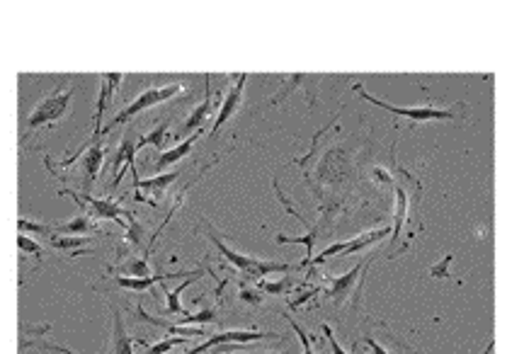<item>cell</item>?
Wrapping results in <instances>:
<instances>
[{"instance_id": "6da1fadb", "label": "cell", "mask_w": 507, "mask_h": 354, "mask_svg": "<svg viewBox=\"0 0 507 354\" xmlns=\"http://www.w3.org/2000/svg\"><path fill=\"white\" fill-rule=\"evenodd\" d=\"M352 90L364 100V102H372L377 107L386 109V112L396 114L398 119H405L410 124H425V121H464V102H459L457 107H435V104H418V107H396L391 102L374 97L372 93H367L359 83H352Z\"/></svg>"}, {"instance_id": "7a4b0ae2", "label": "cell", "mask_w": 507, "mask_h": 354, "mask_svg": "<svg viewBox=\"0 0 507 354\" xmlns=\"http://www.w3.org/2000/svg\"><path fill=\"white\" fill-rule=\"evenodd\" d=\"M180 93H182V83H170V86H161V88L144 90V93H141L139 97L134 100V102H129L124 109H121V112L114 114L112 121H109L107 126H102V129H100V134L104 136L107 131L117 129V126L126 124L129 119H134L136 114L146 112V109L156 107V104H161V102H168V100H173V97H177Z\"/></svg>"}, {"instance_id": "3957f363", "label": "cell", "mask_w": 507, "mask_h": 354, "mask_svg": "<svg viewBox=\"0 0 507 354\" xmlns=\"http://www.w3.org/2000/svg\"><path fill=\"white\" fill-rule=\"evenodd\" d=\"M73 93H76V86H66V83H63L54 93L46 95L34 107V112L29 114L27 131H36L39 126H54L56 121L68 112V107H71Z\"/></svg>"}, {"instance_id": "277c9868", "label": "cell", "mask_w": 507, "mask_h": 354, "mask_svg": "<svg viewBox=\"0 0 507 354\" xmlns=\"http://www.w3.org/2000/svg\"><path fill=\"white\" fill-rule=\"evenodd\" d=\"M59 194H63V197H71L76 204H81L83 209V214H88V216H93V219H109V221H117L119 226H124L126 229V224L119 219V216H124V219H136L131 211H126L121 204L117 202H112V199H97V197H93V194H88V192H76V189H61Z\"/></svg>"}, {"instance_id": "5b68a950", "label": "cell", "mask_w": 507, "mask_h": 354, "mask_svg": "<svg viewBox=\"0 0 507 354\" xmlns=\"http://www.w3.org/2000/svg\"><path fill=\"white\" fill-rule=\"evenodd\" d=\"M267 337H277L274 332H257V330H231V332H219V335H211L204 345L194 347L187 354H204L209 350H214L216 345H245V342H257V340H267Z\"/></svg>"}, {"instance_id": "8992f818", "label": "cell", "mask_w": 507, "mask_h": 354, "mask_svg": "<svg viewBox=\"0 0 507 354\" xmlns=\"http://www.w3.org/2000/svg\"><path fill=\"white\" fill-rule=\"evenodd\" d=\"M100 100H97V112H95V131H93V136H90V146L93 144H97L100 141V121H102V117H104V109L109 107V104H112V97H114V90L119 88V83L124 81V76H121V73H102V76H100Z\"/></svg>"}, {"instance_id": "52a82bcc", "label": "cell", "mask_w": 507, "mask_h": 354, "mask_svg": "<svg viewBox=\"0 0 507 354\" xmlns=\"http://www.w3.org/2000/svg\"><path fill=\"white\" fill-rule=\"evenodd\" d=\"M245 81H248V76H245V73H241L238 81H236V86L229 90V95L224 97L219 114H216V119H214V126H211V134H219L221 126H224L226 121H229L236 112H238V107L243 102V90H245Z\"/></svg>"}, {"instance_id": "ba28073f", "label": "cell", "mask_w": 507, "mask_h": 354, "mask_svg": "<svg viewBox=\"0 0 507 354\" xmlns=\"http://www.w3.org/2000/svg\"><path fill=\"white\" fill-rule=\"evenodd\" d=\"M136 158V144L129 139V136H124L121 139V144L117 148V153H114V161H112V170H114V187L121 182V175H124V165L131 168V172H134V182L139 179V168H136L134 163Z\"/></svg>"}, {"instance_id": "9c48e42d", "label": "cell", "mask_w": 507, "mask_h": 354, "mask_svg": "<svg viewBox=\"0 0 507 354\" xmlns=\"http://www.w3.org/2000/svg\"><path fill=\"white\" fill-rule=\"evenodd\" d=\"M369 262V260H367ZM367 262H362V265L352 267L347 274H342V277H335L330 279V287H328V296L332 299V304L340 306L345 299H350L352 296V287L359 282V274H362V269L367 267Z\"/></svg>"}, {"instance_id": "30bf717a", "label": "cell", "mask_w": 507, "mask_h": 354, "mask_svg": "<svg viewBox=\"0 0 507 354\" xmlns=\"http://www.w3.org/2000/svg\"><path fill=\"white\" fill-rule=\"evenodd\" d=\"M216 104H219V102H214V100H211V86L207 83V86H204V100L199 102V107H194V112L189 114L187 119H184L182 131H194V129L199 131V129H202L204 121L211 119V114H214Z\"/></svg>"}, {"instance_id": "8fae6325", "label": "cell", "mask_w": 507, "mask_h": 354, "mask_svg": "<svg viewBox=\"0 0 507 354\" xmlns=\"http://www.w3.org/2000/svg\"><path fill=\"white\" fill-rule=\"evenodd\" d=\"M197 136H199V131H197V134H194V136H189V139H184L180 146L170 148V151H163L161 156L156 158V170H158V172H163L168 165H175L177 161L187 158V156H189V151H192V148H194V141H197Z\"/></svg>"}, {"instance_id": "7c38bea8", "label": "cell", "mask_w": 507, "mask_h": 354, "mask_svg": "<svg viewBox=\"0 0 507 354\" xmlns=\"http://www.w3.org/2000/svg\"><path fill=\"white\" fill-rule=\"evenodd\" d=\"M104 144H93L86 151V158H83V168H86V189L83 192H88L90 189V184H93V179L97 177V172H100V168H102V161H104Z\"/></svg>"}, {"instance_id": "4fadbf2b", "label": "cell", "mask_w": 507, "mask_h": 354, "mask_svg": "<svg viewBox=\"0 0 507 354\" xmlns=\"http://www.w3.org/2000/svg\"><path fill=\"white\" fill-rule=\"evenodd\" d=\"M197 279H202V274H194V277H189L187 282H182L177 289H168L165 282H161V289H163V294H165V313H170V315H175V313L177 315H187V311H184L182 304H180V294H182L192 282H197Z\"/></svg>"}, {"instance_id": "5bb4252c", "label": "cell", "mask_w": 507, "mask_h": 354, "mask_svg": "<svg viewBox=\"0 0 507 354\" xmlns=\"http://www.w3.org/2000/svg\"><path fill=\"white\" fill-rule=\"evenodd\" d=\"M59 233H71V236H93V233H100V226L95 224L93 216L88 214H81L76 216L73 221H68V224L63 226H54Z\"/></svg>"}, {"instance_id": "9a60e30c", "label": "cell", "mask_w": 507, "mask_h": 354, "mask_svg": "<svg viewBox=\"0 0 507 354\" xmlns=\"http://www.w3.org/2000/svg\"><path fill=\"white\" fill-rule=\"evenodd\" d=\"M136 313H139V318L141 320H146V323H151V325H161V327H165L168 332H173V335H182V337H202V335H207V332L202 330V327H189V325H170V323H165V320H161V318H153V315L146 313L144 308H136Z\"/></svg>"}, {"instance_id": "2e32d148", "label": "cell", "mask_w": 507, "mask_h": 354, "mask_svg": "<svg viewBox=\"0 0 507 354\" xmlns=\"http://www.w3.org/2000/svg\"><path fill=\"white\" fill-rule=\"evenodd\" d=\"M396 192V211H393V229H391V240H396L403 229V224L408 221V192L400 184L393 187Z\"/></svg>"}, {"instance_id": "e0dca14e", "label": "cell", "mask_w": 507, "mask_h": 354, "mask_svg": "<svg viewBox=\"0 0 507 354\" xmlns=\"http://www.w3.org/2000/svg\"><path fill=\"white\" fill-rule=\"evenodd\" d=\"M175 179H177V172H168V175H158L153 179H136L134 187H136V192H139V189H146L153 199H161L163 192H165V187H170Z\"/></svg>"}, {"instance_id": "ac0fdd59", "label": "cell", "mask_w": 507, "mask_h": 354, "mask_svg": "<svg viewBox=\"0 0 507 354\" xmlns=\"http://www.w3.org/2000/svg\"><path fill=\"white\" fill-rule=\"evenodd\" d=\"M175 277V274H151V277H117V284L121 289H129V292H146V289H151L153 284H161L165 282V279Z\"/></svg>"}, {"instance_id": "d6986e66", "label": "cell", "mask_w": 507, "mask_h": 354, "mask_svg": "<svg viewBox=\"0 0 507 354\" xmlns=\"http://www.w3.org/2000/svg\"><path fill=\"white\" fill-rule=\"evenodd\" d=\"M51 245L56 247V250H63L68 252V257H78V255H86L88 250H83V245L90 243L88 236H81V238H56V236H49Z\"/></svg>"}, {"instance_id": "ffe728a7", "label": "cell", "mask_w": 507, "mask_h": 354, "mask_svg": "<svg viewBox=\"0 0 507 354\" xmlns=\"http://www.w3.org/2000/svg\"><path fill=\"white\" fill-rule=\"evenodd\" d=\"M131 345H134V340H131V337L126 335V330H124V320H121V313H117V315H114L112 354H134V352H131Z\"/></svg>"}, {"instance_id": "44dd1931", "label": "cell", "mask_w": 507, "mask_h": 354, "mask_svg": "<svg viewBox=\"0 0 507 354\" xmlns=\"http://www.w3.org/2000/svg\"><path fill=\"white\" fill-rule=\"evenodd\" d=\"M168 126H170V119H163L161 124H158L156 129L151 131V134L141 136V139L136 141V151H141V148H146V146L161 148L163 144H165V141H170V136H168Z\"/></svg>"}, {"instance_id": "7402d4cb", "label": "cell", "mask_w": 507, "mask_h": 354, "mask_svg": "<svg viewBox=\"0 0 507 354\" xmlns=\"http://www.w3.org/2000/svg\"><path fill=\"white\" fill-rule=\"evenodd\" d=\"M144 236H146L144 226H141L136 219H131L129 224H126V236H124V240L119 243L117 252L121 255V252H124L126 247H139V245H141V240H144Z\"/></svg>"}, {"instance_id": "603a6c76", "label": "cell", "mask_w": 507, "mask_h": 354, "mask_svg": "<svg viewBox=\"0 0 507 354\" xmlns=\"http://www.w3.org/2000/svg\"><path fill=\"white\" fill-rule=\"evenodd\" d=\"M119 277H151V267H149V260H144V257H134V260L124 262V265L119 267Z\"/></svg>"}, {"instance_id": "cb8c5ba5", "label": "cell", "mask_w": 507, "mask_h": 354, "mask_svg": "<svg viewBox=\"0 0 507 354\" xmlns=\"http://www.w3.org/2000/svg\"><path fill=\"white\" fill-rule=\"evenodd\" d=\"M292 289V279H277V282H267V279H260L257 282V292H265L269 296H282Z\"/></svg>"}, {"instance_id": "d4e9b609", "label": "cell", "mask_w": 507, "mask_h": 354, "mask_svg": "<svg viewBox=\"0 0 507 354\" xmlns=\"http://www.w3.org/2000/svg\"><path fill=\"white\" fill-rule=\"evenodd\" d=\"M18 226H20V233H39V236H54L56 233V229L54 226H44V224H32L29 219H22V216H20V221H18Z\"/></svg>"}, {"instance_id": "484cf974", "label": "cell", "mask_w": 507, "mask_h": 354, "mask_svg": "<svg viewBox=\"0 0 507 354\" xmlns=\"http://www.w3.org/2000/svg\"><path fill=\"white\" fill-rule=\"evenodd\" d=\"M313 233H309V236H304V238H287V236H277V243H304L306 245V257H304V262H301V267H309L311 265V260H313Z\"/></svg>"}, {"instance_id": "4316f807", "label": "cell", "mask_w": 507, "mask_h": 354, "mask_svg": "<svg viewBox=\"0 0 507 354\" xmlns=\"http://www.w3.org/2000/svg\"><path fill=\"white\" fill-rule=\"evenodd\" d=\"M189 337H168V340H161V342H156L153 347H149V352L146 354H168L173 350V347H177V345H182V342H187Z\"/></svg>"}, {"instance_id": "83f0119b", "label": "cell", "mask_w": 507, "mask_h": 354, "mask_svg": "<svg viewBox=\"0 0 507 354\" xmlns=\"http://www.w3.org/2000/svg\"><path fill=\"white\" fill-rule=\"evenodd\" d=\"M18 245H20V250L29 252V255L39 257V260H41V257L46 255V252L41 250V245H39V243H34V240H32L29 236H25V233H20V238H18Z\"/></svg>"}, {"instance_id": "f1b7e54d", "label": "cell", "mask_w": 507, "mask_h": 354, "mask_svg": "<svg viewBox=\"0 0 507 354\" xmlns=\"http://www.w3.org/2000/svg\"><path fill=\"white\" fill-rule=\"evenodd\" d=\"M211 320H216V313L211 308H207V311H202V313H197V315H182L177 325H192V323L199 325V323H211Z\"/></svg>"}, {"instance_id": "f546056e", "label": "cell", "mask_w": 507, "mask_h": 354, "mask_svg": "<svg viewBox=\"0 0 507 354\" xmlns=\"http://www.w3.org/2000/svg\"><path fill=\"white\" fill-rule=\"evenodd\" d=\"M320 292V287H313V289H301V292L297 294V296H292V299H289V306H292V308H299L301 304H306V301H311L313 299L316 294Z\"/></svg>"}, {"instance_id": "4dcf8cb0", "label": "cell", "mask_w": 507, "mask_h": 354, "mask_svg": "<svg viewBox=\"0 0 507 354\" xmlns=\"http://www.w3.org/2000/svg\"><path fill=\"white\" fill-rule=\"evenodd\" d=\"M287 320H289V323H292L294 332H297V335L301 337V345H304V354H313V347H311V335H309V332H306L299 323H294L292 315H287Z\"/></svg>"}, {"instance_id": "1f68e13d", "label": "cell", "mask_w": 507, "mask_h": 354, "mask_svg": "<svg viewBox=\"0 0 507 354\" xmlns=\"http://www.w3.org/2000/svg\"><path fill=\"white\" fill-rule=\"evenodd\" d=\"M372 177H374V182H379V184H388V187H393V175H391L388 170H384V168H374V170H372Z\"/></svg>"}, {"instance_id": "d6a6232c", "label": "cell", "mask_w": 507, "mask_h": 354, "mask_svg": "<svg viewBox=\"0 0 507 354\" xmlns=\"http://www.w3.org/2000/svg\"><path fill=\"white\" fill-rule=\"evenodd\" d=\"M241 296H243V301H245V304H262V296H260V292H257V289H248V287H241Z\"/></svg>"}, {"instance_id": "836d02e7", "label": "cell", "mask_w": 507, "mask_h": 354, "mask_svg": "<svg viewBox=\"0 0 507 354\" xmlns=\"http://www.w3.org/2000/svg\"><path fill=\"white\" fill-rule=\"evenodd\" d=\"M323 335H325V340L330 342V347H332V354H347L345 350L340 347V342L335 340V335H332V327L330 325H323Z\"/></svg>"}, {"instance_id": "e575fe53", "label": "cell", "mask_w": 507, "mask_h": 354, "mask_svg": "<svg viewBox=\"0 0 507 354\" xmlns=\"http://www.w3.org/2000/svg\"><path fill=\"white\" fill-rule=\"evenodd\" d=\"M449 262H452V255H445V260H442L440 265L430 267V274H432V277H437V279L447 277V267H449Z\"/></svg>"}, {"instance_id": "d590c367", "label": "cell", "mask_w": 507, "mask_h": 354, "mask_svg": "<svg viewBox=\"0 0 507 354\" xmlns=\"http://www.w3.org/2000/svg\"><path fill=\"white\" fill-rule=\"evenodd\" d=\"M364 345H369V347H372V352H374V354H391L388 350H384V347L379 345L377 340H372V337H364Z\"/></svg>"}, {"instance_id": "8d00e7d4", "label": "cell", "mask_w": 507, "mask_h": 354, "mask_svg": "<svg viewBox=\"0 0 507 354\" xmlns=\"http://www.w3.org/2000/svg\"><path fill=\"white\" fill-rule=\"evenodd\" d=\"M490 352H493V342H490V345H488V350H485L483 354H490Z\"/></svg>"}, {"instance_id": "74e56055", "label": "cell", "mask_w": 507, "mask_h": 354, "mask_svg": "<svg viewBox=\"0 0 507 354\" xmlns=\"http://www.w3.org/2000/svg\"><path fill=\"white\" fill-rule=\"evenodd\" d=\"M267 354H277V352H267Z\"/></svg>"}]
</instances>
